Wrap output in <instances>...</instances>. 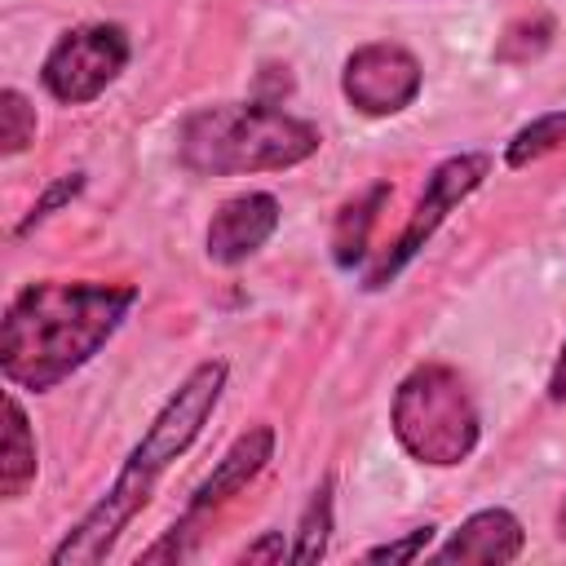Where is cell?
<instances>
[{
    "label": "cell",
    "instance_id": "9",
    "mask_svg": "<svg viewBox=\"0 0 566 566\" xmlns=\"http://www.w3.org/2000/svg\"><path fill=\"white\" fill-rule=\"evenodd\" d=\"M279 199L270 190H243L217 203L212 221H208V261L217 265H239L252 252H261L270 243V234L279 230Z\"/></svg>",
    "mask_w": 566,
    "mask_h": 566
},
{
    "label": "cell",
    "instance_id": "17",
    "mask_svg": "<svg viewBox=\"0 0 566 566\" xmlns=\"http://www.w3.org/2000/svg\"><path fill=\"white\" fill-rule=\"evenodd\" d=\"M433 535H438V526H416V531H407V535H398V539H389V544H376V548H367L363 553V562H389V566H398V562H416V557H424V548L433 544Z\"/></svg>",
    "mask_w": 566,
    "mask_h": 566
},
{
    "label": "cell",
    "instance_id": "7",
    "mask_svg": "<svg viewBox=\"0 0 566 566\" xmlns=\"http://www.w3.org/2000/svg\"><path fill=\"white\" fill-rule=\"evenodd\" d=\"M486 177H491V155H482V150L447 155L442 164H433V172L424 177V190H420V199H416V212L407 217V226H402V234L394 239V248L367 270L363 287H367V292L385 287V283L438 234V226L451 217V208H460Z\"/></svg>",
    "mask_w": 566,
    "mask_h": 566
},
{
    "label": "cell",
    "instance_id": "6",
    "mask_svg": "<svg viewBox=\"0 0 566 566\" xmlns=\"http://www.w3.org/2000/svg\"><path fill=\"white\" fill-rule=\"evenodd\" d=\"M128 31L119 22H84L53 40V49L40 62V84L62 106H84L102 97L119 71L128 66Z\"/></svg>",
    "mask_w": 566,
    "mask_h": 566
},
{
    "label": "cell",
    "instance_id": "10",
    "mask_svg": "<svg viewBox=\"0 0 566 566\" xmlns=\"http://www.w3.org/2000/svg\"><path fill=\"white\" fill-rule=\"evenodd\" d=\"M522 548H526V531L509 509H478L447 535V544L433 553V562H447V566H455V562L460 566H504V562H517Z\"/></svg>",
    "mask_w": 566,
    "mask_h": 566
},
{
    "label": "cell",
    "instance_id": "2",
    "mask_svg": "<svg viewBox=\"0 0 566 566\" xmlns=\"http://www.w3.org/2000/svg\"><path fill=\"white\" fill-rule=\"evenodd\" d=\"M226 380H230V367L221 358H203L186 371V380L164 398V407L137 438V447L128 451V460L119 464V473L102 491V500L49 553L53 566H97L115 548V539L128 531V522L150 504L159 478L195 447V438L212 420V411L226 394Z\"/></svg>",
    "mask_w": 566,
    "mask_h": 566
},
{
    "label": "cell",
    "instance_id": "15",
    "mask_svg": "<svg viewBox=\"0 0 566 566\" xmlns=\"http://www.w3.org/2000/svg\"><path fill=\"white\" fill-rule=\"evenodd\" d=\"M35 142V106L22 88H0V155L13 159Z\"/></svg>",
    "mask_w": 566,
    "mask_h": 566
},
{
    "label": "cell",
    "instance_id": "12",
    "mask_svg": "<svg viewBox=\"0 0 566 566\" xmlns=\"http://www.w3.org/2000/svg\"><path fill=\"white\" fill-rule=\"evenodd\" d=\"M389 199V186L376 181L371 190H363L358 199H349L340 212H336V226H332V256L340 270H354L363 256H367V239H371V226L380 217Z\"/></svg>",
    "mask_w": 566,
    "mask_h": 566
},
{
    "label": "cell",
    "instance_id": "18",
    "mask_svg": "<svg viewBox=\"0 0 566 566\" xmlns=\"http://www.w3.org/2000/svg\"><path fill=\"white\" fill-rule=\"evenodd\" d=\"M287 553H292V548L283 544V531H265V535H261L256 544H248L234 562H270V566H279Z\"/></svg>",
    "mask_w": 566,
    "mask_h": 566
},
{
    "label": "cell",
    "instance_id": "14",
    "mask_svg": "<svg viewBox=\"0 0 566 566\" xmlns=\"http://www.w3.org/2000/svg\"><path fill=\"white\" fill-rule=\"evenodd\" d=\"M562 146H566V111H548V115H535L531 124H522L509 137L504 164L509 168H531V164H539L544 155H553Z\"/></svg>",
    "mask_w": 566,
    "mask_h": 566
},
{
    "label": "cell",
    "instance_id": "16",
    "mask_svg": "<svg viewBox=\"0 0 566 566\" xmlns=\"http://www.w3.org/2000/svg\"><path fill=\"white\" fill-rule=\"evenodd\" d=\"M80 190H84V172H66V177H57V181H49V186H44V195H40V199L31 203V212L22 217V226H18V234H27L31 226H40V221H49V217H53V212H57L62 203H71V199H75Z\"/></svg>",
    "mask_w": 566,
    "mask_h": 566
},
{
    "label": "cell",
    "instance_id": "5",
    "mask_svg": "<svg viewBox=\"0 0 566 566\" xmlns=\"http://www.w3.org/2000/svg\"><path fill=\"white\" fill-rule=\"evenodd\" d=\"M270 460H274V429H270V424H252L248 433H239V438L226 447V455L217 460V469L195 486V495L186 500V513L168 526V535H164L159 544H150V548L137 557V566H142V562H186V557H195L199 522H208L221 504H230L239 491H248V486L265 473Z\"/></svg>",
    "mask_w": 566,
    "mask_h": 566
},
{
    "label": "cell",
    "instance_id": "8",
    "mask_svg": "<svg viewBox=\"0 0 566 566\" xmlns=\"http://www.w3.org/2000/svg\"><path fill=\"white\" fill-rule=\"evenodd\" d=\"M424 71L416 62L411 49L394 44V40H371L358 44L345 66H340V93L354 111L380 119V115H398L420 97Z\"/></svg>",
    "mask_w": 566,
    "mask_h": 566
},
{
    "label": "cell",
    "instance_id": "20",
    "mask_svg": "<svg viewBox=\"0 0 566 566\" xmlns=\"http://www.w3.org/2000/svg\"><path fill=\"white\" fill-rule=\"evenodd\" d=\"M557 539L566 544V500H562V509H557Z\"/></svg>",
    "mask_w": 566,
    "mask_h": 566
},
{
    "label": "cell",
    "instance_id": "3",
    "mask_svg": "<svg viewBox=\"0 0 566 566\" xmlns=\"http://www.w3.org/2000/svg\"><path fill=\"white\" fill-rule=\"evenodd\" d=\"M323 146L318 128L265 102L199 106L177 128V159L199 177L283 172L305 164Z\"/></svg>",
    "mask_w": 566,
    "mask_h": 566
},
{
    "label": "cell",
    "instance_id": "11",
    "mask_svg": "<svg viewBox=\"0 0 566 566\" xmlns=\"http://www.w3.org/2000/svg\"><path fill=\"white\" fill-rule=\"evenodd\" d=\"M40 473V451L18 394H4V438H0V500H22Z\"/></svg>",
    "mask_w": 566,
    "mask_h": 566
},
{
    "label": "cell",
    "instance_id": "13",
    "mask_svg": "<svg viewBox=\"0 0 566 566\" xmlns=\"http://www.w3.org/2000/svg\"><path fill=\"white\" fill-rule=\"evenodd\" d=\"M327 539H332V478H323L305 509H301V522H296V544L287 553V562L296 566H310V562H323L327 557Z\"/></svg>",
    "mask_w": 566,
    "mask_h": 566
},
{
    "label": "cell",
    "instance_id": "1",
    "mask_svg": "<svg viewBox=\"0 0 566 566\" xmlns=\"http://www.w3.org/2000/svg\"><path fill=\"white\" fill-rule=\"evenodd\" d=\"M137 305L133 283L44 279L27 283L0 323V371L13 389H57L124 327Z\"/></svg>",
    "mask_w": 566,
    "mask_h": 566
},
{
    "label": "cell",
    "instance_id": "4",
    "mask_svg": "<svg viewBox=\"0 0 566 566\" xmlns=\"http://www.w3.org/2000/svg\"><path fill=\"white\" fill-rule=\"evenodd\" d=\"M389 429L411 460L429 469H455L473 455L482 438V416L455 367L420 363L394 389Z\"/></svg>",
    "mask_w": 566,
    "mask_h": 566
},
{
    "label": "cell",
    "instance_id": "19",
    "mask_svg": "<svg viewBox=\"0 0 566 566\" xmlns=\"http://www.w3.org/2000/svg\"><path fill=\"white\" fill-rule=\"evenodd\" d=\"M548 398H553V402H566V340H562L557 363H553V371H548Z\"/></svg>",
    "mask_w": 566,
    "mask_h": 566
}]
</instances>
